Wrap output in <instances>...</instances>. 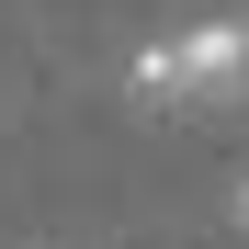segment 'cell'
Masks as SVG:
<instances>
[{
	"label": "cell",
	"instance_id": "obj_2",
	"mask_svg": "<svg viewBox=\"0 0 249 249\" xmlns=\"http://www.w3.org/2000/svg\"><path fill=\"white\" fill-rule=\"evenodd\" d=\"M238 227H249V181H238Z\"/></svg>",
	"mask_w": 249,
	"mask_h": 249
},
{
	"label": "cell",
	"instance_id": "obj_1",
	"mask_svg": "<svg viewBox=\"0 0 249 249\" xmlns=\"http://www.w3.org/2000/svg\"><path fill=\"white\" fill-rule=\"evenodd\" d=\"M124 79H136L147 113H227L249 91V23H181L159 46H136Z\"/></svg>",
	"mask_w": 249,
	"mask_h": 249
}]
</instances>
